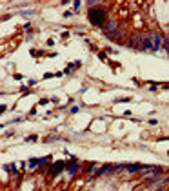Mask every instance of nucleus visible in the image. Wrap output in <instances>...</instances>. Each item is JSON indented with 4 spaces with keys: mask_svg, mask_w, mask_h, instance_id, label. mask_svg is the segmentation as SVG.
<instances>
[{
    "mask_svg": "<svg viewBox=\"0 0 169 191\" xmlns=\"http://www.w3.org/2000/svg\"><path fill=\"white\" fill-rule=\"evenodd\" d=\"M107 15H106V9L104 7H91L89 9V20L91 24H95V26H102L104 22H106Z\"/></svg>",
    "mask_w": 169,
    "mask_h": 191,
    "instance_id": "1",
    "label": "nucleus"
},
{
    "mask_svg": "<svg viewBox=\"0 0 169 191\" xmlns=\"http://www.w3.org/2000/svg\"><path fill=\"white\" fill-rule=\"evenodd\" d=\"M116 33H118V24L116 22H107L106 29H104V35H106L107 38H115Z\"/></svg>",
    "mask_w": 169,
    "mask_h": 191,
    "instance_id": "2",
    "label": "nucleus"
},
{
    "mask_svg": "<svg viewBox=\"0 0 169 191\" xmlns=\"http://www.w3.org/2000/svg\"><path fill=\"white\" fill-rule=\"evenodd\" d=\"M127 46H129V47H137V49H142V46H144V35H133V37L129 38Z\"/></svg>",
    "mask_w": 169,
    "mask_h": 191,
    "instance_id": "3",
    "label": "nucleus"
},
{
    "mask_svg": "<svg viewBox=\"0 0 169 191\" xmlns=\"http://www.w3.org/2000/svg\"><path fill=\"white\" fill-rule=\"evenodd\" d=\"M151 51H157V49H160L162 46H164V38L160 37L158 33H151Z\"/></svg>",
    "mask_w": 169,
    "mask_h": 191,
    "instance_id": "4",
    "label": "nucleus"
},
{
    "mask_svg": "<svg viewBox=\"0 0 169 191\" xmlns=\"http://www.w3.org/2000/svg\"><path fill=\"white\" fill-rule=\"evenodd\" d=\"M65 166H67L65 162H58V164H55V166H53V169H51V175H58V171L64 169Z\"/></svg>",
    "mask_w": 169,
    "mask_h": 191,
    "instance_id": "5",
    "label": "nucleus"
},
{
    "mask_svg": "<svg viewBox=\"0 0 169 191\" xmlns=\"http://www.w3.org/2000/svg\"><path fill=\"white\" fill-rule=\"evenodd\" d=\"M129 173H135V171H142V166H138V164H131V166H124Z\"/></svg>",
    "mask_w": 169,
    "mask_h": 191,
    "instance_id": "6",
    "label": "nucleus"
},
{
    "mask_svg": "<svg viewBox=\"0 0 169 191\" xmlns=\"http://www.w3.org/2000/svg\"><path fill=\"white\" fill-rule=\"evenodd\" d=\"M76 168H78V162H73V164H69V166H67V171H69V173H75Z\"/></svg>",
    "mask_w": 169,
    "mask_h": 191,
    "instance_id": "7",
    "label": "nucleus"
},
{
    "mask_svg": "<svg viewBox=\"0 0 169 191\" xmlns=\"http://www.w3.org/2000/svg\"><path fill=\"white\" fill-rule=\"evenodd\" d=\"M109 169H111V166H104V168L98 169V175H102V173H106V171H109Z\"/></svg>",
    "mask_w": 169,
    "mask_h": 191,
    "instance_id": "8",
    "label": "nucleus"
},
{
    "mask_svg": "<svg viewBox=\"0 0 169 191\" xmlns=\"http://www.w3.org/2000/svg\"><path fill=\"white\" fill-rule=\"evenodd\" d=\"M164 184H169V177H167V179H166V180H164Z\"/></svg>",
    "mask_w": 169,
    "mask_h": 191,
    "instance_id": "9",
    "label": "nucleus"
}]
</instances>
